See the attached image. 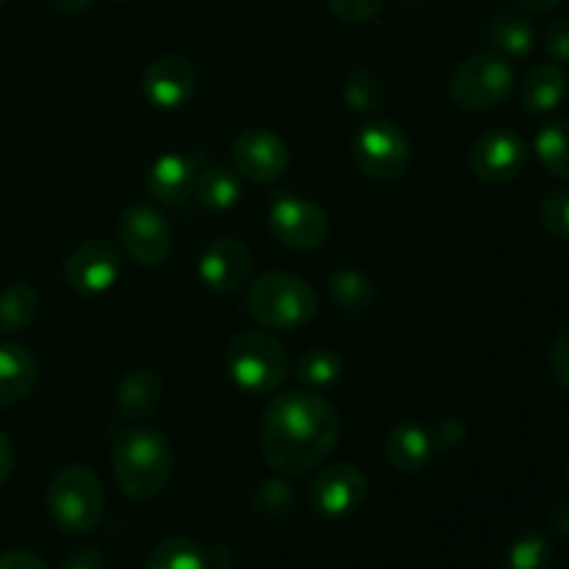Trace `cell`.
I'll return each instance as SVG.
<instances>
[{
    "label": "cell",
    "mask_w": 569,
    "mask_h": 569,
    "mask_svg": "<svg viewBox=\"0 0 569 569\" xmlns=\"http://www.w3.org/2000/svg\"><path fill=\"white\" fill-rule=\"evenodd\" d=\"M161 395H164V383L148 367H137L128 372L120 381L114 392V409L120 420L126 422H142L159 409Z\"/></svg>",
    "instance_id": "obj_18"
},
{
    "label": "cell",
    "mask_w": 569,
    "mask_h": 569,
    "mask_svg": "<svg viewBox=\"0 0 569 569\" xmlns=\"http://www.w3.org/2000/svg\"><path fill=\"white\" fill-rule=\"evenodd\" d=\"M33 356L20 345H0V409L22 403L37 383Z\"/></svg>",
    "instance_id": "obj_21"
},
{
    "label": "cell",
    "mask_w": 569,
    "mask_h": 569,
    "mask_svg": "<svg viewBox=\"0 0 569 569\" xmlns=\"http://www.w3.org/2000/svg\"><path fill=\"white\" fill-rule=\"evenodd\" d=\"M550 372H553V381L569 392V328L556 337L550 348Z\"/></svg>",
    "instance_id": "obj_33"
},
{
    "label": "cell",
    "mask_w": 569,
    "mask_h": 569,
    "mask_svg": "<svg viewBox=\"0 0 569 569\" xmlns=\"http://www.w3.org/2000/svg\"><path fill=\"white\" fill-rule=\"evenodd\" d=\"M0 569H48L39 556H33L31 550H6L0 553Z\"/></svg>",
    "instance_id": "obj_36"
},
{
    "label": "cell",
    "mask_w": 569,
    "mask_h": 569,
    "mask_svg": "<svg viewBox=\"0 0 569 569\" xmlns=\"http://www.w3.org/2000/svg\"><path fill=\"white\" fill-rule=\"evenodd\" d=\"M11 470H14V448H11L9 437L0 431V487L9 481Z\"/></svg>",
    "instance_id": "obj_37"
},
{
    "label": "cell",
    "mask_w": 569,
    "mask_h": 569,
    "mask_svg": "<svg viewBox=\"0 0 569 569\" xmlns=\"http://www.w3.org/2000/svg\"><path fill=\"white\" fill-rule=\"evenodd\" d=\"M50 3H53L59 11H64V14H78V11L92 6V0H50Z\"/></svg>",
    "instance_id": "obj_40"
},
{
    "label": "cell",
    "mask_w": 569,
    "mask_h": 569,
    "mask_svg": "<svg viewBox=\"0 0 569 569\" xmlns=\"http://www.w3.org/2000/svg\"><path fill=\"white\" fill-rule=\"evenodd\" d=\"M122 276V256L109 239H87L70 253L64 281L81 295L109 292Z\"/></svg>",
    "instance_id": "obj_13"
},
{
    "label": "cell",
    "mask_w": 569,
    "mask_h": 569,
    "mask_svg": "<svg viewBox=\"0 0 569 569\" xmlns=\"http://www.w3.org/2000/svg\"><path fill=\"white\" fill-rule=\"evenodd\" d=\"M565 472H567V481H569V461H567V467H565Z\"/></svg>",
    "instance_id": "obj_42"
},
{
    "label": "cell",
    "mask_w": 569,
    "mask_h": 569,
    "mask_svg": "<svg viewBox=\"0 0 569 569\" xmlns=\"http://www.w3.org/2000/svg\"><path fill=\"white\" fill-rule=\"evenodd\" d=\"M200 170H203V156L187 153H164L153 161L148 170V192L161 206H181L194 194Z\"/></svg>",
    "instance_id": "obj_16"
},
{
    "label": "cell",
    "mask_w": 569,
    "mask_h": 569,
    "mask_svg": "<svg viewBox=\"0 0 569 569\" xmlns=\"http://www.w3.org/2000/svg\"><path fill=\"white\" fill-rule=\"evenodd\" d=\"M533 22L517 9H500L489 17L483 26V42L492 48V53L509 56V59H522L533 50Z\"/></svg>",
    "instance_id": "obj_19"
},
{
    "label": "cell",
    "mask_w": 569,
    "mask_h": 569,
    "mask_svg": "<svg viewBox=\"0 0 569 569\" xmlns=\"http://www.w3.org/2000/svg\"><path fill=\"white\" fill-rule=\"evenodd\" d=\"M61 569H106V556L98 548H81L67 556Z\"/></svg>",
    "instance_id": "obj_35"
},
{
    "label": "cell",
    "mask_w": 569,
    "mask_h": 569,
    "mask_svg": "<svg viewBox=\"0 0 569 569\" xmlns=\"http://www.w3.org/2000/svg\"><path fill=\"white\" fill-rule=\"evenodd\" d=\"M111 467L122 495L137 503L153 500L170 483L176 456L167 437L153 428H128L114 439Z\"/></svg>",
    "instance_id": "obj_2"
},
{
    "label": "cell",
    "mask_w": 569,
    "mask_h": 569,
    "mask_svg": "<svg viewBox=\"0 0 569 569\" xmlns=\"http://www.w3.org/2000/svg\"><path fill=\"white\" fill-rule=\"evenodd\" d=\"M550 565H553V542L542 531L522 533L503 559V569H550Z\"/></svg>",
    "instance_id": "obj_28"
},
{
    "label": "cell",
    "mask_w": 569,
    "mask_h": 569,
    "mask_svg": "<svg viewBox=\"0 0 569 569\" xmlns=\"http://www.w3.org/2000/svg\"><path fill=\"white\" fill-rule=\"evenodd\" d=\"M117 233H120L122 248L137 264L156 267L172 253V226L161 211L150 206H128L117 222Z\"/></svg>",
    "instance_id": "obj_10"
},
{
    "label": "cell",
    "mask_w": 569,
    "mask_h": 569,
    "mask_svg": "<svg viewBox=\"0 0 569 569\" xmlns=\"http://www.w3.org/2000/svg\"><path fill=\"white\" fill-rule=\"evenodd\" d=\"M337 439V409L315 392L278 395L261 420V456L287 478L317 470L333 453Z\"/></svg>",
    "instance_id": "obj_1"
},
{
    "label": "cell",
    "mask_w": 569,
    "mask_h": 569,
    "mask_svg": "<svg viewBox=\"0 0 569 569\" xmlns=\"http://www.w3.org/2000/svg\"><path fill=\"white\" fill-rule=\"evenodd\" d=\"M561 3H565V0H517V6L526 11H553L559 9Z\"/></svg>",
    "instance_id": "obj_39"
},
{
    "label": "cell",
    "mask_w": 569,
    "mask_h": 569,
    "mask_svg": "<svg viewBox=\"0 0 569 569\" xmlns=\"http://www.w3.org/2000/svg\"><path fill=\"white\" fill-rule=\"evenodd\" d=\"M194 198L211 211H231L242 200V178L233 167H203L194 183Z\"/></svg>",
    "instance_id": "obj_23"
},
{
    "label": "cell",
    "mask_w": 569,
    "mask_h": 569,
    "mask_svg": "<svg viewBox=\"0 0 569 569\" xmlns=\"http://www.w3.org/2000/svg\"><path fill=\"white\" fill-rule=\"evenodd\" d=\"M231 161L239 178L253 183H276L289 167V148L267 128H248L231 144Z\"/></svg>",
    "instance_id": "obj_11"
},
{
    "label": "cell",
    "mask_w": 569,
    "mask_h": 569,
    "mask_svg": "<svg viewBox=\"0 0 569 569\" xmlns=\"http://www.w3.org/2000/svg\"><path fill=\"white\" fill-rule=\"evenodd\" d=\"M194 87H198V72L189 64V59L178 53L159 56L142 72L144 98L161 111L181 109L194 94Z\"/></svg>",
    "instance_id": "obj_14"
},
{
    "label": "cell",
    "mask_w": 569,
    "mask_h": 569,
    "mask_svg": "<svg viewBox=\"0 0 569 569\" xmlns=\"http://www.w3.org/2000/svg\"><path fill=\"white\" fill-rule=\"evenodd\" d=\"M231 381L248 395H270L287 381L289 356L276 337L264 331H239L226 350Z\"/></svg>",
    "instance_id": "obj_4"
},
{
    "label": "cell",
    "mask_w": 569,
    "mask_h": 569,
    "mask_svg": "<svg viewBox=\"0 0 569 569\" xmlns=\"http://www.w3.org/2000/svg\"><path fill=\"white\" fill-rule=\"evenodd\" d=\"M48 509L56 526L67 533H89L100 526L106 509L98 476L81 465L59 470L48 489Z\"/></svg>",
    "instance_id": "obj_5"
},
{
    "label": "cell",
    "mask_w": 569,
    "mask_h": 569,
    "mask_svg": "<svg viewBox=\"0 0 569 569\" xmlns=\"http://www.w3.org/2000/svg\"><path fill=\"white\" fill-rule=\"evenodd\" d=\"M328 6L342 22L361 26V22H370L372 17H378L383 0H328Z\"/></svg>",
    "instance_id": "obj_32"
},
{
    "label": "cell",
    "mask_w": 569,
    "mask_h": 569,
    "mask_svg": "<svg viewBox=\"0 0 569 569\" xmlns=\"http://www.w3.org/2000/svg\"><path fill=\"white\" fill-rule=\"evenodd\" d=\"M342 98L348 103L350 111H359V114H370V111H378L383 106V83L376 72L370 70H356L350 72L348 81H345Z\"/></svg>",
    "instance_id": "obj_29"
},
{
    "label": "cell",
    "mask_w": 569,
    "mask_h": 569,
    "mask_svg": "<svg viewBox=\"0 0 569 569\" xmlns=\"http://www.w3.org/2000/svg\"><path fill=\"white\" fill-rule=\"evenodd\" d=\"M528 164V144L511 128H492L476 139L470 150V167L481 181L511 183Z\"/></svg>",
    "instance_id": "obj_12"
},
{
    "label": "cell",
    "mask_w": 569,
    "mask_h": 569,
    "mask_svg": "<svg viewBox=\"0 0 569 569\" xmlns=\"http://www.w3.org/2000/svg\"><path fill=\"white\" fill-rule=\"evenodd\" d=\"M383 450H387V459L395 470L406 472V476H415V472H422L426 467H431L433 456H437V442L417 422H398L387 433Z\"/></svg>",
    "instance_id": "obj_17"
},
{
    "label": "cell",
    "mask_w": 569,
    "mask_h": 569,
    "mask_svg": "<svg viewBox=\"0 0 569 569\" xmlns=\"http://www.w3.org/2000/svg\"><path fill=\"white\" fill-rule=\"evenodd\" d=\"M270 231L283 248L298 250V253H309V250L322 248L331 237V220H328L326 209L317 203L295 194H278L270 206Z\"/></svg>",
    "instance_id": "obj_8"
},
{
    "label": "cell",
    "mask_w": 569,
    "mask_h": 569,
    "mask_svg": "<svg viewBox=\"0 0 569 569\" xmlns=\"http://www.w3.org/2000/svg\"><path fill=\"white\" fill-rule=\"evenodd\" d=\"M569 78L559 64H537L520 83V103L528 114H548L567 98Z\"/></svg>",
    "instance_id": "obj_20"
},
{
    "label": "cell",
    "mask_w": 569,
    "mask_h": 569,
    "mask_svg": "<svg viewBox=\"0 0 569 569\" xmlns=\"http://www.w3.org/2000/svg\"><path fill=\"white\" fill-rule=\"evenodd\" d=\"M515 89V70L498 53H476L453 70L448 92L467 111L498 109Z\"/></svg>",
    "instance_id": "obj_6"
},
{
    "label": "cell",
    "mask_w": 569,
    "mask_h": 569,
    "mask_svg": "<svg viewBox=\"0 0 569 569\" xmlns=\"http://www.w3.org/2000/svg\"><path fill=\"white\" fill-rule=\"evenodd\" d=\"M3 6H6V0H0V9H3Z\"/></svg>",
    "instance_id": "obj_43"
},
{
    "label": "cell",
    "mask_w": 569,
    "mask_h": 569,
    "mask_svg": "<svg viewBox=\"0 0 569 569\" xmlns=\"http://www.w3.org/2000/svg\"><path fill=\"white\" fill-rule=\"evenodd\" d=\"M550 526H553V531L561 533V537H569V498L559 500V503L553 506V511H550Z\"/></svg>",
    "instance_id": "obj_38"
},
{
    "label": "cell",
    "mask_w": 569,
    "mask_h": 569,
    "mask_svg": "<svg viewBox=\"0 0 569 569\" xmlns=\"http://www.w3.org/2000/svg\"><path fill=\"white\" fill-rule=\"evenodd\" d=\"M295 500H298L295 498V489L289 487L287 481L272 478V481L259 483V487L253 489L250 506H253L256 515L264 517V520H281V517L292 515Z\"/></svg>",
    "instance_id": "obj_30"
},
{
    "label": "cell",
    "mask_w": 569,
    "mask_h": 569,
    "mask_svg": "<svg viewBox=\"0 0 569 569\" xmlns=\"http://www.w3.org/2000/svg\"><path fill=\"white\" fill-rule=\"evenodd\" d=\"M328 295L337 311L350 317H361L376 306L378 289L365 272L359 270H337L328 278Z\"/></svg>",
    "instance_id": "obj_22"
},
{
    "label": "cell",
    "mask_w": 569,
    "mask_h": 569,
    "mask_svg": "<svg viewBox=\"0 0 569 569\" xmlns=\"http://www.w3.org/2000/svg\"><path fill=\"white\" fill-rule=\"evenodd\" d=\"M345 361L331 348H311L298 361V381L309 389H326L342 378Z\"/></svg>",
    "instance_id": "obj_27"
},
{
    "label": "cell",
    "mask_w": 569,
    "mask_h": 569,
    "mask_svg": "<svg viewBox=\"0 0 569 569\" xmlns=\"http://www.w3.org/2000/svg\"><path fill=\"white\" fill-rule=\"evenodd\" d=\"M533 150L550 176L569 181V120L548 122L533 139Z\"/></svg>",
    "instance_id": "obj_25"
},
{
    "label": "cell",
    "mask_w": 569,
    "mask_h": 569,
    "mask_svg": "<svg viewBox=\"0 0 569 569\" xmlns=\"http://www.w3.org/2000/svg\"><path fill=\"white\" fill-rule=\"evenodd\" d=\"M320 300L317 292L298 276L289 272H267L250 283L248 311L259 326L295 331L315 320Z\"/></svg>",
    "instance_id": "obj_3"
},
{
    "label": "cell",
    "mask_w": 569,
    "mask_h": 569,
    "mask_svg": "<svg viewBox=\"0 0 569 569\" xmlns=\"http://www.w3.org/2000/svg\"><path fill=\"white\" fill-rule=\"evenodd\" d=\"M539 222L550 237L569 242V189H556L539 203Z\"/></svg>",
    "instance_id": "obj_31"
},
{
    "label": "cell",
    "mask_w": 569,
    "mask_h": 569,
    "mask_svg": "<svg viewBox=\"0 0 569 569\" xmlns=\"http://www.w3.org/2000/svg\"><path fill=\"white\" fill-rule=\"evenodd\" d=\"M39 292L33 283L14 281L0 289V333H20L37 320Z\"/></svg>",
    "instance_id": "obj_24"
},
{
    "label": "cell",
    "mask_w": 569,
    "mask_h": 569,
    "mask_svg": "<svg viewBox=\"0 0 569 569\" xmlns=\"http://www.w3.org/2000/svg\"><path fill=\"white\" fill-rule=\"evenodd\" d=\"M350 156L353 164L372 181H398L411 164V142L392 122L372 120L353 133Z\"/></svg>",
    "instance_id": "obj_7"
},
{
    "label": "cell",
    "mask_w": 569,
    "mask_h": 569,
    "mask_svg": "<svg viewBox=\"0 0 569 569\" xmlns=\"http://www.w3.org/2000/svg\"><path fill=\"white\" fill-rule=\"evenodd\" d=\"M545 50L550 59L569 61V17H561L545 31Z\"/></svg>",
    "instance_id": "obj_34"
},
{
    "label": "cell",
    "mask_w": 569,
    "mask_h": 569,
    "mask_svg": "<svg viewBox=\"0 0 569 569\" xmlns=\"http://www.w3.org/2000/svg\"><path fill=\"white\" fill-rule=\"evenodd\" d=\"M370 483L356 465H331L311 481L309 506L322 520H345L365 506Z\"/></svg>",
    "instance_id": "obj_9"
},
{
    "label": "cell",
    "mask_w": 569,
    "mask_h": 569,
    "mask_svg": "<svg viewBox=\"0 0 569 569\" xmlns=\"http://www.w3.org/2000/svg\"><path fill=\"white\" fill-rule=\"evenodd\" d=\"M144 569H209V556L194 539L170 537L150 550Z\"/></svg>",
    "instance_id": "obj_26"
},
{
    "label": "cell",
    "mask_w": 569,
    "mask_h": 569,
    "mask_svg": "<svg viewBox=\"0 0 569 569\" xmlns=\"http://www.w3.org/2000/svg\"><path fill=\"white\" fill-rule=\"evenodd\" d=\"M250 267H253V259H250L248 244L233 237H222L203 250L198 261V276L211 292L231 295L248 283Z\"/></svg>",
    "instance_id": "obj_15"
},
{
    "label": "cell",
    "mask_w": 569,
    "mask_h": 569,
    "mask_svg": "<svg viewBox=\"0 0 569 569\" xmlns=\"http://www.w3.org/2000/svg\"><path fill=\"white\" fill-rule=\"evenodd\" d=\"M400 3H409V6H415V3H426V0H400Z\"/></svg>",
    "instance_id": "obj_41"
}]
</instances>
